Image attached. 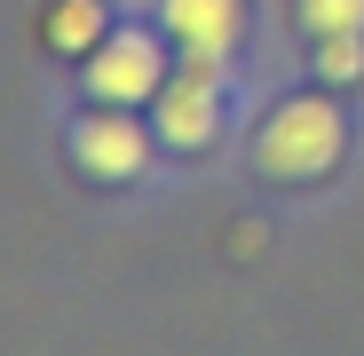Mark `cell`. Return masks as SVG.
Returning <instances> with one entry per match:
<instances>
[{
  "label": "cell",
  "instance_id": "6da1fadb",
  "mask_svg": "<svg viewBox=\"0 0 364 356\" xmlns=\"http://www.w3.org/2000/svg\"><path fill=\"white\" fill-rule=\"evenodd\" d=\"M341 143H348V119H341L325 95H293V103H277V111L262 119L254 158H262L269 183H317V174L341 166Z\"/></svg>",
  "mask_w": 364,
  "mask_h": 356
},
{
  "label": "cell",
  "instance_id": "7a4b0ae2",
  "mask_svg": "<svg viewBox=\"0 0 364 356\" xmlns=\"http://www.w3.org/2000/svg\"><path fill=\"white\" fill-rule=\"evenodd\" d=\"M222 55H182V72L159 87V143L166 151H206L222 135Z\"/></svg>",
  "mask_w": 364,
  "mask_h": 356
},
{
  "label": "cell",
  "instance_id": "3957f363",
  "mask_svg": "<svg viewBox=\"0 0 364 356\" xmlns=\"http://www.w3.org/2000/svg\"><path fill=\"white\" fill-rule=\"evenodd\" d=\"M166 87V55L151 32H103V48H87V95L95 103H143Z\"/></svg>",
  "mask_w": 364,
  "mask_h": 356
},
{
  "label": "cell",
  "instance_id": "277c9868",
  "mask_svg": "<svg viewBox=\"0 0 364 356\" xmlns=\"http://www.w3.org/2000/svg\"><path fill=\"white\" fill-rule=\"evenodd\" d=\"M72 158L95 174V183H135V174L151 166V135L127 119V103H103V111H87L72 127Z\"/></svg>",
  "mask_w": 364,
  "mask_h": 356
},
{
  "label": "cell",
  "instance_id": "5b68a950",
  "mask_svg": "<svg viewBox=\"0 0 364 356\" xmlns=\"http://www.w3.org/2000/svg\"><path fill=\"white\" fill-rule=\"evenodd\" d=\"M159 16L182 55H230L246 32V0H159Z\"/></svg>",
  "mask_w": 364,
  "mask_h": 356
},
{
  "label": "cell",
  "instance_id": "8992f818",
  "mask_svg": "<svg viewBox=\"0 0 364 356\" xmlns=\"http://www.w3.org/2000/svg\"><path fill=\"white\" fill-rule=\"evenodd\" d=\"M48 48H64V55H87V48H103V0H55V9H48Z\"/></svg>",
  "mask_w": 364,
  "mask_h": 356
},
{
  "label": "cell",
  "instance_id": "52a82bcc",
  "mask_svg": "<svg viewBox=\"0 0 364 356\" xmlns=\"http://www.w3.org/2000/svg\"><path fill=\"white\" fill-rule=\"evenodd\" d=\"M317 80H333V87L364 80V32H325L317 40Z\"/></svg>",
  "mask_w": 364,
  "mask_h": 356
},
{
  "label": "cell",
  "instance_id": "ba28073f",
  "mask_svg": "<svg viewBox=\"0 0 364 356\" xmlns=\"http://www.w3.org/2000/svg\"><path fill=\"white\" fill-rule=\"evenodd\" d=\"M301 24L317 40L325 32H364V0H301Z\"/></svg>",
  "mask_w": 364,
  "mask_h": 356
},
{
  "label": "cell",
  "instance_id": "9c48e42d",
  "mask_svg": "<svg viewBox=\"0 0 364 356\" xmlns=\"http://www.w3.org/2000/svg\"><path fill=\"white\" fill-rule=\"evenodd\" d=\"M230 254H237V261H254V254H262V230H254V222H237V230H230Z\"/></svg>",
  "mask_w": 364,
  "mask_h": 356
}]
</instances>
